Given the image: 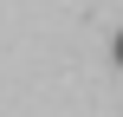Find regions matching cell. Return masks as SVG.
<instances>
[{
  "instance_id": "obj_1",
  "label": "cell",
  "mask_w": 123,
  "mask_h": 117,
  "mask_svg": "<svg viewBox=\"0 0 123 117\" xmlns=\"http://www.w3.org/2000/svg\"><path fill=\"white\" fill-rule=\"evenodd\" d=\"M110 59H117V72H123V33H117V39H110Z\"/></svg>"
}]
</instances>
